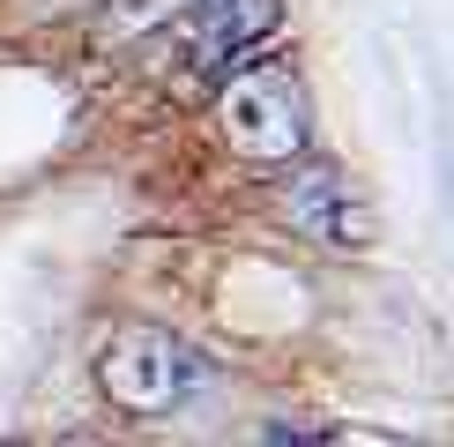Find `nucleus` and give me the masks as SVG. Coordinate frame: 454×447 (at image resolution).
<instances>
[{
  "label": "nucleus",
  "mask_w": 454,
  "mask_h": 447,
  "mask_svg": "<svg viewBox=\"0 0 454 447\" xmlns=\"http://www.w3.org/2000/svg\"><path fill=\"white\" fill-rule=\"evenodd\" d=\"M209 127L239 164L283 172V164H298L313 149V98H306V82H298L291 60H269L261 52V60H246V67H231L216 82Z\"/></svg>",
  "instance_id": "f257e3e1"
},
{
  "label": "nucleus",
  "mask_w": 454,
  "mask_h": 447,
  "mask_svg": "<svg viewBox=\"0 0 454 447\" xmlns=\"http://www.w3.org/2000/svg\"><path fill=\"white\" fill-rule=\"evenodd\" d=\"M98 388L120 418H172L201 396V350L157 321H127L98 343Z\"/></svg>",
  "instance_id": "f03ea898"
},
{
  "label": "nucleus",
  "mask_w": 454,
  "mask_h": 447,
  "mask_svg": "<svg viewBox=\"0 0 454 447\" xmlns=\"http://www.w3.org/2000/svg\"><path fill=\"white\" fill-rule=\"evenodd\" d=\"M276 209H283V224H291L298 239H313V247H328V254H365L372 239H380L372 201L350 186V172H335V164H320V157L283 164Z\"/></svg>",
  "instance_id": "7ed1b4c3"
},
{
  "label": "nucleus",
  "mask_w": 454,
  "mask_h": 447,
  "mask_svg": "<svg viewBox=\"0 0 454 447\" xmlns=\"http://www.w3.org/2000/svg\"><path fill=\"white\" fill-rule=\"evenodd\" d=\"M283 37V0H194L179 15V67L194 82H223Z\"/></svg>",
  "instance_id": "20e7f679"
},
{
  "label": "nucleus",
  "mask_w": 454,
  "mask_h": 447,
  "mask_svg": "<svg viewBox=\"0 0 454 447\" xmlns=\"http://www.w3.org/2000/svg\"><path fill=\"white\" fill-rule=\"evenodd\" d=\"M186 8H194V0H105V37L127 45V37H149V30L179 23Z\"/></svg>",
  "instance_id": "39448f33"
}]
</instances>
